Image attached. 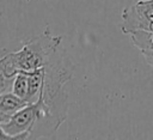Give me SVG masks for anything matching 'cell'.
Returning <instances> with one entry per match:
<instances>
[{
	"instance_id": "cell-5",
	"label": "cell",
	"mask_w": 153,
	"mask_h": 140,
	"mask_svg": "<svg viewBox=\"0 0 153 140\" xmlns=\"http://www.w3.org/2000/svg\"><path fill=\"white\" fill-rule=\"evenodd\" d=\"M12 92L19 98L26 101L27 95H29V73L27 72H19L18 74L14 75Z\"/></svg>"
},
{
	"instance_id": "cell-1",
	"label": "cell",
	"mask_w": 153,
	"mask_h": 140,
	"mask_svg": "<svg viewBox=\"0 0 153 140\" xmlns=\"http://www.w3.org/2000/svg\"><path fill=\"white\" fill-rule=\"evenodd\" d=\"M61 36H53L47 28L39 36L30 38L17 51H7L0 60V74L14 77L19 72H32L44 67L57 51Z\"/></svg>"
},
{
	"instance_id": "cell-3",
	"label": "cell",
	"mask_w": 153,
	"mask_h": 140,
	"mask_svg": "<svg viewBox=\"0 0 153 140\" xmlns=\"http://www.w3.org/2000/svg\"><path fill=\"white\" fill-rule=\"evenodd\" d=\"M29 103L25 99L19 98L13 92L1 93L0 96V123H6L11 117Z\"/></svg>"
},
{
	"instance_id": "cell-4",
	"label": "cell",
	"mask_w": 153,
	"mask_h": 140,
	"mask_svg": "<svg viewBox=\"0 0 153 140\" xmlns=\"http://www.w3.org/2000/svg\"><path fill=\"white\" fill-rule=\"evenodd\" d=\"M44 67L38 68L29 73V95H27V103H36L39 99V96L42 93V87L44 83Z\"/></svg>"
},
{
	"instance_id": "cell-2",
	"label": "cell",
	"mask_w": 153,
	"mask_h": 140,
	"mask_svg": "<svg viewBox=\"0 0 153 140\" xmlns=\"http://www.w3.org/2000/svg\"><path fill=\"white\" fill-rule=\"evenodd\" d=\"M36 122V104L31 103L14 114L6 123H0L1 139H31V130Z\"/></svg>"
}]
</instances>
